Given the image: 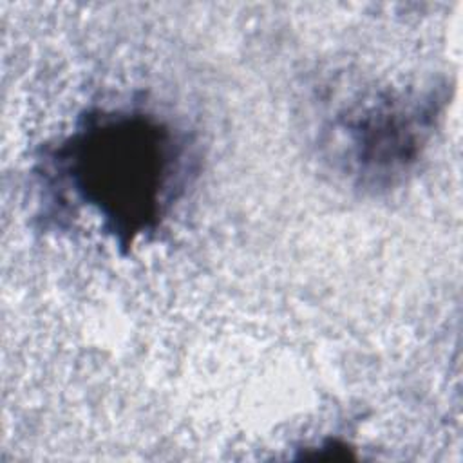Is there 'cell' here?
Instances as JSON below:
<instances>
[{
	"instance_id": "6da1fadb",
	"label": "cell",
	"mask_w": 463,
	"mask_h": 463,
	"mask_svg": "<svg viewBox=\"0 0 463 463\" xmlns=\"http://www.w3.org/2000/svg\"><path fill=\"white\" fill-rule=\"evenodd\" d=\"M192 137L156 114L134 109H96L43 148L42 188L56 219L87 210L99 230L128 248L156 233L197 175Z\"/></svg>"
},
{
	"instance_id": "7a4b0ae2",
	"label": "cell",
	"mask_w": 463,
	"mask_h": 463,
	"mask_svg": "<svg viewBox=\"0 0 463 463\" xmlns=\"http://www.w3.org/2000/svg\"><path fill=\"white\" fill-rule=\"evenodd\" d=\"M438 90L374 98L335 123L338 157L347 175L369 190L391 188L414 170L441 116Z\"/></svg>"
}]
</instances>
